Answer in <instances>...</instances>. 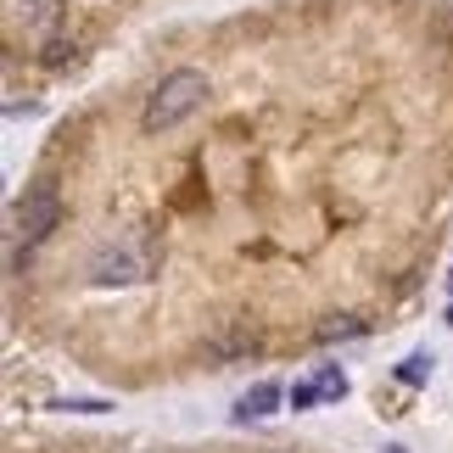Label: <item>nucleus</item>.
Segmentation results:
<instances>
[{"label": "nucleus", "instance_id": "obj_11", "mask_svg": "<svg viewBox=\"0 0 453 453\" xmlns=\"http://www.w3.org/2000/svg\"><path fill=\"white\" fill-rule=\"evenodd\" d=\"M380 453H409V448H403V442H387V448H380Z\"/></svg>", "mask_w": 453, "mask_h": 453}, {"label": "nucleus", "instance_id": "obj_12", "mask_svg": "<svg viewBox=\"0 0 453 453\" xmlns=\"http://www.w3.org/2000/svg\"><path fill=\"white\" fill-rule=\"evenodd\" d=\"M448 325H453V308H448Z\"/></svg>", "mask_w": 453, "mask_h": 453}, {"label": "nucleus", "instance_id": "obj_3", "mask_svg": "<svg viewBox=\"0 0 453 453\" xmlns=\"http://www.w3.org/2000/svg\"><path fill=\"white\" fill-rule=\"evenodd\" d=\"M90 274L101 286H129V280H141V264H134L129 252H118V247H101L90 257Z\"/></svg>", "mask_w": 453, "mask_h": 453}, {"label": "nucleus", "instance_id": "obj_9", "mask_svg": "<svg viewBox=\"0 0 453 453\" xmlns=\"http://www.w3.org/2000/svg\"><path fill=\"white\" fill-rule=\"evenodd\" d=\"M50 409H73V414H107L112 403H107V397H57Z\"/></svg>", "mask_w": 453, "mask_h": 453}, {"label": "nucleus", "instance_id": "obj_5", "mask_svg": "<svg viewBox=\"0 0 453 453\" xmlns=\"http://www.w3.org/2000/svg\"><path fill=\"white\" fill-rule=\"evenodd\" d=\"M17 17H23L34 34H45V28L62 17V6H57V0H17Z\"/></svg>", "mask_w": 453, "mask_h": 453}, {"label": "nucleus", "instance_id": "obj_2", "mask_svg": "<svg viewBox=\"0 0 453 453\" xmlns=\"http://www.w3.org/2000/svg\"><path fill=\"white\" fill-rule=\"evenodd\" d=\"M57 224H62V190L50 180H34L28 196H17V207H12V241L34 252Z\"/></svg>", "mask_w": 453, "mask_h": 453}, {"label": "nucleus", "instance_id": "obj_8", "mask_svg": "<svg viewBox=\"0 0 453 453\" xmlns=\"http://www.w3.org/2000/svg\"><path fill=\"white\" fill-rule=\"evenodd\" d=\"M319 392H325V403H336V397H347V375L336 370V364H325V370H319Z\"/></svg>", "mask_w": 453, "mask_h": 453}, {"label": "nucleus", "instance_id": "obj_7", "mask_svg": "<svg viewBox=\"0 0 453 453\" xmlns=\"http://www.w3.org/2000/svg\"><path fill=\"white\" fill-rule=\"evenodd\" d=\"M286 403L291 409H313V403H325V392H319V380H297V387L286 392Z\"/></svg>", "mask_w": 453, "mask_h": 453}, {"label": "nucleus", "instance_id": "obj_6", "mask_svg": "<svg viewBox=\"0 0 453 453\" xmlns=\"http://www.w3.org/2000/svg\"><path fill=\"white\" fill-rule=\"evenodd\" d=\"M426 375H431V358L426 353H409L403 364H397V380H403V387H426Z\"/></svg>", "mask_w": 453, "mask_h": 453}, {"label": "nucleus", "instance_id": "obj_4", "mask_svg": "<svg viewBox=\"0 0 453 453\" xmlns=\"http://www.w3.org/2000/svg\"><path fill=\"white\" fill-rule=\"evenodd\" d=\"M280 397H286V392L274 387V380H257V387L235 403V420H241V426H247V420H264V414H274V403H280Z\"/></svg>", "mask_w": 453, "mask_h": 453}, {"label": "nucleus", "instance_id": "obj_1", "mask_svg": "<svg viewBox=\"0 0 453 453\" xmlns=\"http://www.w3.org/2000/svg\"><path fill=\"white\" fill-rule=\"evenodd\" d=\"M202 107H207V73H196V67H173V73H163V84L146 96L141 129L146 134H168V129H180L185 118H196Z\"/></svg>", "mask_w": 453, "mask_h": 453}, {"label": "nucleus", "instance_id": "obj_10", "mask_svg": "<svg viewBox=\"0 0 453 453\" xmlns=\"http://www.w3.org/2000/svg\"><path fill=\"white\" fill-rule=\"evenodd\" d=\"M336 336H364V319H330V325H319V342H336Z\"/></svg>", "mask_w": 453, "mask_h": 453}]
</instances>
